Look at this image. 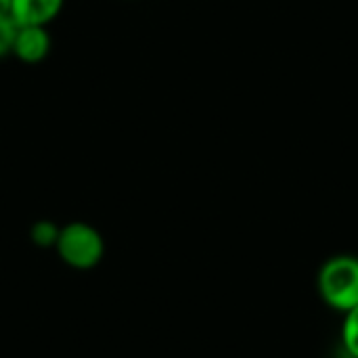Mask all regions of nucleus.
I'll return each mask as SVG.
<instances>
[{"mask_svg": "<svg viewBox=\"0 0 358 358\" xmlns=\"http://www.w3.org/2000/svg\"><path fill=\"white\" fill-rule=\"evenodd\" d=\"M317 292L321 300L346 315L358 304V258L338 254L323 262L317 275Z\"/></svg>", "mask_w": 358, "mask_h": 358, "instance_id": "1", "label": "nucleus"}, {"mask_svg": "<svg viewBox=\"0 0 358 358\" xmlns=\"http://www.w3.org/2000/svg\"><path fill=\"white\" fill-rule=\"evenodd\" d=\"M57 248L61 258L76 268H90L103 256L101 235L92 227L82 222H73L59 231Z\"/></svg>", "mask_w": 358, "mask_h": 358, "instance_id": "2", "label": "nucleus"}, {"mask_svg": "<svg viewBox=\"0 0 358 358\" xmlns=\"http://www.w3.org/2000/svg\"><path fill=\"white\" fill-rule=\"evenodd\" d=\"M50 52V36L42 25H19L13 55L23 63H38Z\"/></svg>", "mask_w": 358, "mask_h": 358, "instance_id": "3", "label": "nucleus"}, {"mask_svg": "<svg viewBox=\"0 0 358 358\" xmlns=\"http://www.w3.org/2000/svg\"><path fill=\"white\" fill-rule=\"evenodd\" d=\"M63 8V0H10V17L17 25L46 27Z\"/></svg>", "mask_w": 358, "mask_h": 358, "instance_id": "4", "label": "nucleus"}, {"mask_svg": "<svg viewBox=\"0 0 358 358\" xmlns=\"http://www.w3.org/2000/svg\"><path fill=\"white\" fill-rule=\"evenodd\" d=\"M342 346L352 358H358V304L344 315Z\"/></svg>", "mask_w": 358, "mask_h": 358, "instance_id": "5", "label": "nucleus"}, {"mask_svg": "<svg viewBox=\"0 0 358 358\" xmlns=\"http://www.w3.org/2000/svg\"><path fill=\"white\" fill-rule=\"evenodd\" d=\"M17 29H19V25L15 23V19L10 15L0 17V57H6L13 52Z\"/></svg>", "mask_w": 358, "mask_h": 358, "instance_id": "6", "label": "nucleus"}, {"mask_svg": "<svg viewBox=\"0 0 358 358\" xmlns=\"http://www.w3.org/2000/svg\"><path fill=\"white\" fill-rule=\"evenodd\" d=\"M31 237L38 245H57V239H59V231L55 229V224L50 222H38L31 231Z\"/></svg>", "mask_w": 358, "mask_h": 358, "instance_id": "7", "label": "nucleus"}, {"mask_svg": "<svg viewBox=\"0 0 358 358\" xmlns=\"http://www.w3.org/2000/svg\"><path fill=\"white\" fill-rule=\"evenodd\" d=\"M10 15V0H0V17Z\"/></svg>", "mask_w": 358, "mask_h": 358, "instance_id": "8", "label": "nucleus"}]
</instances>
